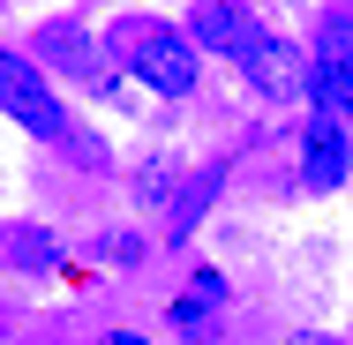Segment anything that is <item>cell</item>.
Wrapping results in <instances>:
<instances>
[{
  "mask_svg": "<svg viewBox=\"0 0 353 345\" xmlns=\"http://www.w3.org/2000/svg\"><path fill=\"white\" fill-rule=\"evenodd\" d=\"M121 30H128V68H136L158 98H188V90H196L203 53H196L188 30H165V23H121Z\"/></svg>",
  "mask_w": 353,
  "mask_h": 345,
  "instance_id": "obj_1",
  "label": "cell"
},
{
  "mask_svg": "<svg viewBox=\"0 0 353 345\" xmlns=\"http://www.w3.org/2000/svg\"><path fill=\"white\" fill-rule=\"evenodd\" d=\"M308 105H331L353 128V15H323L308 53Z\"/></svg>",
  "mask_w": 353,
  "mask_h": 345,
  "instance_id": "obj_2",
  "label": "cell"
},
{
  "mask_svg": "<svg viewBox=\"0 0 353 345\" xmlns=\"http://www.w3.org/2000/svg\"><path fill=\"white\" fill-rule=\"evenodd\" d=\"M0 113L8 121H23L30 136H68V113H61V98H53V83L30 68L23 53H0Z\"/></svg>",
  "mask_w": 353,
  "mask_h": 345,
  "instance_id": "obj_3",
  "label": "cell"
},
{
  "mask_svg": "<svg viewBox=\"0 0 353 345\" xmlns=\"http://www.w3.org/2000/svg\"><path fill=\"white\" fill-rule=\"evenodd\" d=\"M353 173V128L331 113V105H308V128H301V180L308 188H346Z\"/></svg>",
  "mask_w": 353,
  "mask_h": 345,
  "instance_id": "obj_4",
  "label": "cell"
},
{
  "mask_svg": "<svg viewBox=\"0 0 353 345\" xmlns=\"http://www.w3.org/2000/svg\"><path fill=\"white\" fill-rule=\"evenodd\" d=\"M241 75L263 90V98H301L308 105V53L293 45V38H279V30H256V45L241 53Z\"/></svg>",
  "mask_w": 353,
  "mask_h": 345,
  "instance_id": "obj_5",
  "label": "cell"
},
{
  "mask_svg": "<svg viewBox=\"0 0 353 345\" xmlns=\"http://www.w3.org/2000/svg\"><path fill=\"white\" fill-rule=\"evenodd\" d=\"M256 15L241 8V0H196L188 8V38H196V53H225V61H241L248 45H256Z\"/></svg>",
  "mask_w": 353,
  "mask_h": 345,
  "instance_id": "obj_6",
  "label": "cell"
},
{
  "mask_svg": "<svg viewBox=\"0 0 353 345\" xmlns=\"http://www.w3.org/2000/svg\"><path fill=\"white\" fill-rule=\"evenodd\" d=\"M218 308H225V271H196L188 293L173 300V331H181V338H203L218 323Z\"/></svg>",
  "mask_w": 353,
  "mask_h": 345,
  "instance_id": "obj_7",
  "label": "cell"
},
{
  "mask_svg": "<svg viewBox=\"0 0 353 345\" xmlns=\"http://www.w3.org/2000/svg\"><path fill=\"white\" fill-rule=\"evenodd\" d=\"M218 180H225V173H218V165H203V173L173 196V210H165V218H173V240H188V233H196V218H203V203L218 196Z\"/></svg>",
  "mask_w": 353,
  "mask_h": 345,
  "instance_id": "obj_8",
  "label": "cell"
},
{
  "mask_svg": "<svg viewBox=\"0 0 353 345\" xmlns=\"http://www.w3.org/2000/svg\"><path fill=\"white\" fill-rule=\"evenodd\" d=\"M15 263H23V271H61V240H46V233H15Z\"/></svg>",
  "mask_w": 353,
  "mask_h": 345,
  "instance_id": "obj_9",
  "label": "cell"
},
{
  "mask_svg": "<svg viewBox=\"0 0 353 345\" xmlns=\"http://www.w3.org/2000/svg\"><path fill=\"white\" fill-rule=\"evenodd\" d=\"M53 61H61V68H90V45H83L75 30H53Z\"/></svg>",
  "mask_w": 353,
  "mask_h": 345,
  "instance_id": "obj_10",
  "label": "cell"
},
{
  "mask_svg": "<svg viewBox=\"0 0 353 345\" xmlns=\"http://www.w3.org/2000/svg\"><path fill=\"white\" fill-rule=\"evenodd\" d=\"M98 345H143V338H136V331H105Z\"/></svg>",
  "mask_w": 353,
  "mask_h": 345,
  "instance_id": "obj_11",
  "label": "cell"
},
{
  "mask_svg": "<svg viewBox=\"0 0 353 345\" xmlns=\"http://www.w3.org/2000/svg\"><path fill=\"white\" fill-rule=\"evenodd\" d=\"M293 345H339V338H316V331H308V338H293Z\"/></svg>",
  "mask_w": 353,
  "mask_h": 345,
  "instance_id": "obj_12",
  "label": "cell"
}]
</instances>
